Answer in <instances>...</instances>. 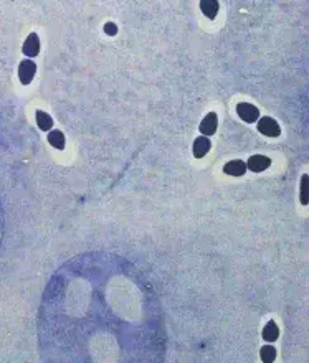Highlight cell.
I'll return each instance as SVG.
<instances>
[{
  "label": "cell",
  "instance_id": "1",
  "mask_svg": "<svg viewBox=\"0 0 309 363\" xmlns=\"http://www.w3.org/2000/svg\"><path fill=\"white\" fill-rule=\"evenodd\" d=\"M258 130L266 137H278L281 134V129H279V124L271 118H262L258 121Z\"/></svg>",
  "mask_w": 309,
  "mask_h": 363
},
{
  "label": "cell",
  "instance_id": "2",
  "mask_svg": "<svg viewBox=\"0 0 309 363\" xmlns=\"http://www.w3.org/2000/svg\"><path fill=\"white\" fill-rule=\"evenodd\" d=\"M35 73H37V65L32 60L22 61L20 66H18V78H20V83L25 86L30 84L33 76H35Z\"/></svg>",
  "mask_w": 309,
  "mask_h": 363
},
{
  "label": "cell",
  "instance_id": "3",
  "mask_svg": "<svg viewBox=\"0 0 309 363\" xmlns=\"http://www.w3.org/2000/svg\"><path fill=\"white\" fill-rule=\"evenodd\" d=\"M236 113H238L240 119L245 121V122H255L260 118V111L255 106L248 104V103H240L236 106Z\"/></svg>",
  "mask_w": 309,
  "mask_h": 363
},
{
  "label": "cell",
  "instance_id": "4",
  "mask_svg": "<svg viewBox=\"0 0 309 363\" xmlns=\"http://www.w3.org/2000/svg\"><path fill=\"white\" fill-rule=\"evenodd\" d=\"M271 165V159L266 157V156H252L250 157L248 163H246V168H250L252 172L255 173H260L263 170H266V168Z\"/></svg>",
  "mask_w": 309,
  "mask_h": 363
},
{
  "label": "cell",
  "instance_id": "5",
  "mask_svg": "<svg viewBox=\"0 0 309 363\" xmlns=\"http://www.w3.org/2000/svg\"><path fill=\"white\" fill-rule=\"evenodd\" d=\"M217 125H219V118H217L215 113H209L204 118V121L200 122V132L205 135H214L217 132Z\"/></svg>",
  "mask_w": 309,
  "mask_h": 363
},
{
  "label": "cell",
  "instance_id": "6",
  "mask_svg": "<svg viewBox=\"0 0 309 363\" xmlns=\"http://www.w3.org/2000/svg\"><path fill=\"white\" fill-rule=\"evenodd\" d=\"M22 51L30 58L37 56L38 53H40V38H38L37 33H30V35L27 37L25 43H23Z\"/></svg>",
  "mask_w": 309,
  "mask_h": 363
},
{
  "label": "cell",
  "instance_id": "7",
  "mask_svg": "<svg viewBox=\"0 0 309 363\" xmlns=\"http://www.w3.org/2000/svg\"><path fill=\"white\" fill-rule=\"evenodd\" d=\"M246 170H248V168H246V163L243 161H230V162H226L223 167V172L226 175H231V177L245 175Z\"/></svg>",
  "mask_w": 309,
  "mask_h": 363
},
{
  "label": "cell",
  "instance_id": "8",
  "mask_svg": "<svg viewBox=\"0 0 309 363\" xmlns=\"http://www.w3.org/2000/svg\"><path fill=\"white\" fill-rule=\"evenodd\" d=\"M200 10L204 12V15L210 20H214L217 13L220 10V3L217 0H202L200 2Z\"/></svg>",
  "mask_w": 309,
  "mask_h": 363
},
{
  "label": "cell",
  "instance_id": "9",
  "mask_svg": "<svg viewBox=\"0 0 309 363\" xmlns=\"http://www.w3.org/2000/svg\"><path fill=\"white\" fill-rule=\"evenodd\" d=\"M210 147H212V142L209 139L205 137H199V139H195V142H194V147H192V151H194V156L197 157V159H202L205 156L207 152L210 151Z\"/></svg>",
  "mask_w": 309,
  "mask_h": 363
},
{
  "label": "cell",
  "instance_id": "10",
  "mask_svg": "<svg viewBox=\"0 0 309 363\" xmlns=\"http://www.w3.org/2000/svg\"><path fill=\"white\" fill-rule=\"evenodd\" d=\"M48 142H50L53 147L58 149V151H63L65 149V135L61 130H51L48 134Z\"/></svg>",
  "mask_w": 309,
  "mask_h": 363
},
{
  "label": "cell",
  "instance_id": "11",
  "mask_svg": "<svg viewBox=\"0 0 309 363\" xmlns=\"http://www.w3.org/2000/svg\"><path fill=\"white\" fill-rule=\"evenodd\" d=\"M278 337H279V328L276 325V322L269 321L266 323V327L263 328V338H265V340H268V342H274Z\"/></svg>",
  "mask_w": 309,
  "mask_h": 363
},
{
  "label": "cell",
  "instance_id": "12",
  "mask_svg": "<svg viewBox=\"0 0 309 363\" xmlns=\"http://www.w3.org/2000/svg\"><path fill=\"white\" fill-rule=\"evenodd\" d=\"M37 124L40 130H50L53 127V119L45 111H37Z\"/></svg>",
  "mask_w": 309,
  "mask_h": 363
},
{
  "label": "cell",
  "instance_id": "13",
  "mask_svg": "<svg viewBox=\"0 0 309 363\" xmlns=\"http://www.w3.org/2000/svg\"><path fill=\"white\" fill-rule=\"evenodd\" d=\"M262 360L265 362V363H271V362H274L276 360V348L274 347H271V345H266V347H263L262 348Z\"/></svg>",
  "mask_w": 309,
  "mask_h": 363
},
{
  "label": "cell",
  "instance_id": "14",
  "mask_svg": "<svg viewBox=\"0 0 309 363\" xmlns=\"http://www.w3.org/2000/svg\"><path fill=\"white\" fill-rule=\"evenodd\" d=\"M299 195H301V203L303 205H308V175L304 173V177L301 178V188H299Z\"/></svg>",
  "mask_w": 309,
  "mask_h": 363
},
{
  "label": "cell",
  "instance_id": "15",
  "mask_svg": "<svg viewBox=\"0 0 309 363\" xmlns=\"http://www.w3.org/2000/svg\"><path fill=\"white\" fill-rule=\"evenodd\" d=\"M104 32L108 33V35L114 37L116 33H118V27H116L114 23H111V22H109V23H106V25H104Z\"/></svg>",
  "mask_w": 309,
  "mask_h": 363
}]
</instances>
